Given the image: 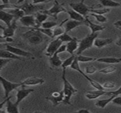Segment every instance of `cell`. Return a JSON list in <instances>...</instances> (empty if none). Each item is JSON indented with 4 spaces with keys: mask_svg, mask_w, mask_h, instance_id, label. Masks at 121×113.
Masks as SVG:
<instances>
[{
    "mask_svg": "<svg viewBox=\"0 0 121 113\" xmlns=\"http://www.w3.org/2000/svg\"><path fill=\"white\" fill-rule=\"evenodd\" d=\"M77 113H90L91 111L88 109H80L79 110L77 111Z\"/></svg>",
    "mask_w": 121,
    "mask_h": 113,
    "instance_id": "obj_48",
    "label": "cell"
},
{
    "mask_svg": "<svg viewBox=\"0 0 121 113\" xmlns=\"http://www.w3.org/2000/svg\"><path fill=\"white\" fill-rule=\"evenodd\" d=\"M116 71V67L114 66H108L101 70H99V73L104 74H112Z\"/></svg>",
    "mask_w": 121,
    "mask_h": 113,
    "instance_id": "obj_35",
    "label": "cell"
},
{
    "mask_svg": "<svg viewBox=\"0 0 121 113\" xmlns=\"http://www.w3.org/2000/svg\"><path fill=\"white\" fill-rule=\"evenodd\" d=\"M113 42L112 38H96L94 40V45L97 48H103L106 46H108V45L111 44Z\"/></svg>",
    "mask_w": 121,
    "mask_h": 113,
    "instance_id": "obj_19",
    "label": "cell"
},
{
    "mask_svg": "<svg viewBox=\"0 0 121 113\" xmlns=\"http://www.w3.org/2000/svg\"><path fill=\"white\" fill-rule=\"evenodd\" d=\"M4 42H7L6 39L3 35H1L0 34V44H1V43H4Z\"/></svg>",
    "mask_w": 121,
    "mask_h": 113,
    "instance_id": "obj_49",
    "label": "cell"
},
{
    "mask_svg": "<svg viewBox=\"0 0 121 113\" xmlns=\"http://www.w3.org/2000/svg\"><path fill=\"white\" fill-rule=\"evenodd\" d=\"M77 59L79 62H82V63H86V62H96L97 58L96 57H87V56H84L82 54H79L77 56Z\"/></svg>",
    "mask_w": 121,
    "mask_h": 113,
    "instance_id": "obj_34",
    "label": "cell"
},
{
    "mask_svg": "<svg viewBox=\"0 0 121 113\" xmlns=\"http://www.w3.org/2000/svg\"><path fill=\"white\" fill-rule=\"evenodd\" d=\"M91 16H94L96 20L99 22V23H106L107 22L108 19L106 16H104V15H101V14H96V13H91Z\"/></svg>",
    "mask_w": 121,
    "mask_h": 113,
    "instance_id": "obj_38",
    "label": "cell"
},
{
    "mask_svg": "<svg viewBox=\"0 0 121 113\" xmlns=\"http://www.w3.org/2000/svg\"><path fill=\"white\" fill-rule=\"evenodd\" d=\"M11 97H8L6 99V112L9 113H18V104L16 103H12L10 99Z\"/></svg>",
    "mask_w": 121,
    "mask_h": 113,
    "instance_id": "obj_20",
    "label": "cell"
},
{
    "mask_svg": "<svg viewBox=\"0 0 121 113\" xmlns=\"http://www.w3.org/2000/svg\"><path fill=\"white\" fill-rule=\"evenodd\" d=\"M79 42V40L78 39H77L76 38H73V39L71 41L67 42L66 51L67 52H69L70 54H74V52L76 50H77V49H78Z\"/></svg>",
    "mask_w": 121,
    "mask_h": 113,
    "instance_id": "obj_18",
    "label": "cell"
},
{
    "mask_svg": "<svg viewBox=\"0 0 121 113\" xmlns=\"http://www.w3.org/2000/svg\"><path fill=\"white\" fill-rule=\"evenodd\" d=\"M57 25V23L54 21H44L41 24V28H53Z\"/></svg>",
    "mask_w": 121,
    "mask_h": 113,
    "instance_id": "obj_37",
    "label": "cell"
},
{
    "mask_svg": "<svg viewBox=\"0 0 121 113\" xmlns=\"http://www.w3.org/2000/svg\"><path fill=\"white\" fill-rule=\"evenodd\" d=\"M72 10L77 11L79 14L82 15L84 17H86V15L89 12H90V8L84 4V3L79 2V3H70L69 4Z\"/></svg>",
    "mask_w": 121,
    "mask_h": 113,
    "instance_id": "obj_7",
    "label": "cell"
},
{
    "mask_svg": "<svg viewBox=\"0 0 121 113\" xmlns=\"http://www.w3.org/2000/svg\"><path fill=\"white\" fill-rule=\"evenodd\" d=\"M42 12L47 14L48 16H50L53 17L54 18L57 19L58 14L61 12H67V9L65 8H64L61 4H60L57 0H55L52 8H50L48 10H45Z\"/></svg>",
    "mask_w": 121,
    "mask_h": 113,
    "instance_id": "obj_6",
    "label": "cell"
},
{
    "mask_svg": "<svg viewBox=\"0 0 121 113\" xmlns=\"http://www.w3.org/2000/svg\"><path fill=\"white\" fill-rule=\"evenodd\" d=\"M48 15L44 13L43 12H36L35 13V23H36V27L35 28H40L41 26V24L45 21L48 19Z\"/></svg>",
    "mask_w": 121,
    "mask_h": 113,
    "instance_id": "obj_22",
    "label": "cell"
},
{
    "mask_svg": "<svg viewBox=\"0 0 121 113\" xmlns=\"http://www.w3.org/2000/svg\"><path fill=\"white\" fill-rule=\"evenodd\" d=\"M17 25H16V20L13 19V21L11 22V25L9 26H7L6 28L3 27L2 25H0V28L3 30V36L6 38H12L14 35L15 31L17 28Z\"/></svg>",
    "mask_w": 121,
    "mask_h": 113,
    "instance_id": "obj_9",
    "label": "cell"
},
{
    "mask_svg": "<svg viewBox=\"0 0 121 113\" xmlns=\"http://www.w3.org/2000/svg\"><path fill=\"white\" fill-rule=\"evenodd\" d=\"M120 4H121V3H120Z\"/></svg>",
    "mask_w": 121,
    "mask_h": 113,
    "instance_id": "obj_55",
    "label": "cell"
},
{
    "mask_svg": "<svg viewBox=\"0 0 121 113\" xmlns=\"http://www.w3.org/2000/svg\"><path fill=\"white\" fill-rule=\"evenodd\" d=\"M8 13H9L10 14H11L14 19H16V21L17 20H19L21 17H23V16H25V13L24 11L19 8H9L8 9Z\"/></svg>",
    "mask_w": 121,
    "mask_h": 113,
    "instance_id": "obj_25",
    "label": "cell"
},
{
    "mask_svg": "<svg viewBox=\"0 0 121 113\" xmlns=\"http://www.w3.org/2000/svg\"><path fill=\"white\" fill-rule=\"evenodd\" d=\"M84 1H85V0H82L81 1V2H82V3H84Z\"/></svg>",
    "mask_w": 121,
    "mask_h": 113,
    "instance_id": "obj_53",
    "label": "cell"
},
{
    "mask_svg": "<svg viewBox=\"0 0 121 113\" xmlns=\"http://www.w3.org/2000/svg\"><path fill=\"white\" fill-rule=\"evenodd\" d=\"M66 48H67V45H66L62 44V45H60V47L58 48V50L56 51V52H57V54H60V53H62V52H64L66 51Z\"/></svg>",
    "mask_w": 121,
    "mask_h": 113,
    "instance_id": "obj_45",
    "label": "cell"
},
{
    "mask_svg": "<svg viewBox=\"0 0 121 113\" xmlns=\"http://www.w3.org/2000/svg\"><path fill=\"white\" fill-rule=\"evenodd\" d=\"M97 71H98L97 68L96 67H94V65H89V66L86 67L85 69V72H86V74H87V75L95 74Z\"/></svg>",
    "mask_w": 121,
    "mask_h": 113,
    "instance_id": "obj_41",
    "label": "cell"
},
{
    "mask_svg": "<svg viewBox=\"0 0 121 113\" xmlns=\"http://www.w3.org/2000/svg\"><path fill=\"white\" fill-rule=\"evenodd\" d=\"M57 38H59L62 42H68L73 39V38H72L69 35H68L67 33H64L63 34L58 36Z\"/></svg>",
    "mask_w": 121,
    "mask_h": 113,
    "instance_id": "obj_39",
    "label": "cell"
},
{
    "mask_svg": "<svg viewBox=\"0 0 121 113\" xmlns=\"http://www.w3.org/2000/svg\"><path fill=\"white\" fill-rule=\"evenodd\" d=\"M99 1L100 2L101 6L108 8H114L121 6L120 3L116 2L113 0H99Z\"/></svg>",
    "mask_w": 121,
    "mask_h": 113,
    "instance_id": "obj_28",
    "label": "cell"
},
{
    "mask_svg": "<svg viewBox=\"0 0 121 113\" xmlns=\"http://www.w3.org/2000/svg\"><path fill=\"white\" fill-rule=\"evenodd\" d=\"M96 62L106 64H119L121 63V58L118 57H101L97 58Z\"/></svg>",
    "mask_w": 121,
    "mask_h": 113,
    "instance_id": "obj_27",
    "label": "cell"
},
{
    "mask_svg": "<svg viewBox=\"0 0 121 113\" xmlns=\"http://www.w3.org/2000/svg\"><path fill=\"white\" fill-rule=\"evenodd\" d=\"M113 104L115 105H119V106H121V95L120 96H116L112 101H111Z\"/></svg>",
    "mask_w": 121,
    "mask_h": 113,
    "instance_id": "obj_43",
    "label": "cell"
},
{
    "mask_svg": "<svg viewBox=\"0 0 121 113\" xmlns=\"http://www.w3.org/2000/svg\"><path fill=\"white\" fill-rule=\"evenodd\" d=\"M51 0H33L32 4H42V3H47L48 1H50Z\"/></svg>",
    "mask_w": 121,
    "mask_h": 113,
    "instance_id": "obj_46",
    "label": "cell"
},
{
    "mask_svg": "<svg viewBox=\"0 0 121 113\" xmlns=\"http://www.w3.org/2000/svg\"><path fill=\"white\" fill-rule=\"evenodd\" d=\"M62 79L63 81V93H64V100L62 103L65 105H72L70 103V100L72 96L78 92L77 89H76L71 83L66 79V69H62Z\"/></svg>",
    "mask_w": 121,
    "mask_h": 113,
    "instance_id": "obj_1",
    "label": "cell"
},
{
    "mask_svg": "<svg viewBox=\"0 0 121 113\" xmlns=\"http://www.w3.org/2000/svg\"><path fill=\"white\" fill-rule=\"evenodd\" d=\"M6 50L19 56V57H32V58H34V56L33 54H31L30 52H27V51H25L23 50H21L18 47H13V46H11V45H6Z\"/></svg>",
    "mask_w": 121,
    "mask_h": 113,
    "instance_id": "obj_10",
    "label": "cell"
},
{
    "mask_svg": "<svg viewBox=\"0 0 121 113\" xmlns=\"http://www.w3.org/2000/svg\"><path fill=\"white\" fill-rule=\"evenodd\" d=\"M0 83L4 88V95H5V98H7L9 96V93L13 91V90L16 89L17 88L20 87L21 86V83L20 84H16V83H12L2 76H0Z\"/></svg>",
    "mask_w": 121,
    "mask_h": 113,
    "instance_id": "obj_4",
    "label": "cell"
},
{
    "mask_svg": "<svg viewBox=\"0 0 121 113\" xmlns=\"http://www.w3.org/2000/svg\"><path fill=\"white\" fill-rule=\"evenodd\" d=\"M67 13L69 14L70 19L81 22H85V17H84L82 15L79 14L74 10H67Z\"/></svg>",
    "mask_w": 121,
    "mask_h": 113,
    "instance_id": "obj_26",
    "label": "cell"
},
{
    "mask_svg": "<svg viewBox=\"0 0 121 113\" xmlns=\"http://www.w3.org/2000/svg\"><path fill=\"white\" fill-rule=\"evenodd\" d=\"M23 1H24V0H18V1H17V4H19L23 3Z\"/></svg>",
    "mask_w": 121,
    "mask_h": 113,
    "instance_id": "obj_52",
    "label": "cell"
},
{
    "mask_svg": "<svg viewBox=\"0 0 121 113\" xmlns=\"http://www.w3.org/2000/svg\"><path fill=\"white\" fill-rule=\"evenodd\" d=\"M67 20L64 21L63 22H62V23L60 25H57L55 27V28H52V32H53V38L55 37H58L60 35L63 34L64 33H65V28L62 27V25L64 24V23Z\"/></svg>",
    "mask_w": 121,
    "mask_h": 113,
    "instance_id": "obj_31",
    "label": "cell"
},
{
    "mask_svg": "<svg viewBox=\"0 0 121 113\" xmlns=\"http://www.w3.org/2000/svg\"><path fill=\"white\" fill-rule=\"evenodd\" d=\"M82 25H85V22H81V21H74V20H67L65 22L64 24V28H65V33H68L72 31V30H74V28Z\"/></svg>",
    "mask_w": 121,
    "mask_h": 113,
    "instance_id": "obj_14",
    "label": "cell"
},
{
    "mask_svg": "<svg viewBox=\"0 0 121 113\" xmlns=\"http://www.w3.org/2000/svg\"><path fill=\"white\" fill-rule=\"evenodd\" d=\"M110 8H101V9H90L91 13H96V14H101V15H104L106 13H108L110 12Z\"/></svg>",
    "mask_w": 121,
    "mask_h": 113,
    "instance_id": "obj_40",
    "label": "cell"
},
{
    "mask_svg": "<svg viewBox=\"0 0 121 113\" xmlns=\"http://www.w3.org/2000/svg\"><path fill=\"white\" fill-rule=\"evenodd\" d=\"M107 92L105 91L104 90H97L96 89L95 91H89L86 93L85 96L87 99L89 100H95L99 98V97L106 94Z\"/></svg>",
    "mask_w": 121,
    "mask_h": 113,
    "instance_id": "obj_16",
    "label": "cell"
},
{
    "mask_svg": "<svg viewBox=\"0 0 121 113\" xmlns=\"http://www.w3.org/2000/svg\"><path fill=\"white\" fill-rule=\"evenodd\" d=\"M43 34L39 32L37 30L30 28V30L24 33L22 35V38L25 39L30 45H37L42 43L44 40Z\"/></svg>",
    "mask_w": 121,
    "mask_h": 113,
    "instance_id": "obj_2",
    "label": "cell"
},
{
    "mask_svg": "<svg viewBox=\"0 0 121 113\" xmlns=\"http://www.w3.org/2000/svg\"><path fill=\"white\" fill-rule=\"evenodd\" d=\"M98 37V35L96 33H91L87 35L84 38H83L82 40H79V47L77 49V55L82 54L84 51H85L87 49L91 48L94 45V40Z\"/></svg>",
    "mask_w": 121,
    "mask_h": 113,
    "instance_id": "obj_3",
    "label": "cell"
},
{
    "mask_svg": "<svg viewBox=\"0 0 121 113\" xmlns=\"http://www.w3.org/2000/svg\"><path fill=\"white\" fill-rule=\"evenodd\" d=\"M45 83L43 79H40L38 77H29L26 79L25 81L21 83V86H35V85H42Z\"/></svg>",
    "mask_w": 121,
    "mask_h": 113,
    "instance_id": "obj_15",
    "label": "cell"
},
{
    "mask_svg": "<svg viewBox=\"0 0 121 113\" xmlns=\"http://www.w3.org/2000/svg\"><path fill=\"white\" fill-rule=\"evenodd\" d=\"M0 96H1V88H0Z\"/></svg>",
    "mask_w": 121,
    "mask_h": 113,
    "instance_id": "obj_54",
    "label": "cell"
},
{
    "mask_svg": "<svg viewBox=\"0 0 121 113\" xmlns=\"http://www.w3.org/2000/svg\"><path fill=\"white\" fill-rule=\"evenodd\" d=\"M17 7L22 9L24 11L25 15H32L33 13H35L38 11L43 9V6H37V4H33L28 1L25 2L21 6H17Z\"/></svg>",
    "mask_w": 121,
    "mask_h": 113,
    "instance_id": "obj_5",
    "label": "cell"
},
{
    "mask_svg": "<svg viewBox=\"0 0 121 113\" xmlns=\"http://www.w3.org/2000/svg\"><path fill=\"white\" fill-rule=\"evenodd\" d=\"M11 59H5V58H1L0 57V70L2 67H4L6 64H7L9 62H10Z\"/></svg>",
    "mask_w": 121,
    "mask_h": 113,
    "instance_id": "obj_44",
    "label": "cell"
},
{
    "mask_svg": "<svg viewBox=\"0 0 121 113\" xmlns=\"http://www.w3.org/2000/svg\"><path fill=\"white\" fill-rule=\"evenodd\" d=\"M3 4H10L9 3V0H1Z\"/></svg>",
    "mask_w": 121,
    "mask_h": 113,
    "instance_id": "obj_51",
    "label": "cell"
},
{
    "mask_svg": "<svg viewBox=\"0 0 121 113\" xmlns=\"http://www.w3.org/2000/svg\"><path fill=\"white\" fill-rule=\"evenodd\" d=\"M58 54H57L55 52L54 53V54L50 57V59H49L50 64L51 67H52V68H58L62 66V62L58 57Z\"/></svg>",
    "mask_w": 121,
    "mask_h": 113,
    "instance_id": "obj_23",
    "label": "cell"
},
{
    "mask_svg": "<svg viewBox=\"0 0 121 113\" xmlns=\"http://www.w3.org/2000/svg\"><path fill=\"white\" fill-rule=\"evenodd\" d=\"M21 23L28 28H33L36 27L35 16L33 15H25L19 19Z\"/></svg>",
    "mask_w": 121,
    "mask_h": 113,
    "instance_id": "obj_12",
    "label": "cell"
},
{
    "mask_svg": "<svg viewBox=\"0 0 121 113\" xmlns=\"http://www.w3.org/2000/svg\"><path fill=\"white\" fill-rule=\"evenodd\" d=\"M35 30H38L42 34L47 35L50 38H53V32H52V28H33Z\"/></svg>",
    "mask_w": 121,
    "mask_h": 113,
    "instance_id": "obj_33",
    "label": "cell"
},
{
    "mask_svg": "<svg viewBox=\"0 0 121 113\" xmlns=\"http://www.w3.org/2000/svg\"><path fill=\"white\" fill-rule=\"evenodd\" d=\"M116 96L114 95H112L110 98H106V99H102V100H99L96 101V103H95V105L97 107V108H105L108 103H110L113 98L115 97Z\"/></svg>",
    "mask_w": 121,
    "mask_h": 113,
    "instance_id": "obj_29",
    "label": "cell"
},
{
    "mask_svg": "<svg viewBox=\"0 0 121 113\" xmlns=\"http://www.w3.org/2000/svg\"><path fill=\"white\" fill-rule=\"evenodd\" d=\"M70 68L74 71H78L79 73H80L82 75H83L84 74V72L83 71H82L81 68H80V66H79V62L77 59V57H75L74 59V61L72 63L71 66H70Z\"/></svg>",
    "mask_w": 121,
    "mask_h": 113,
    "instance_id": "obj_32",
    "label": "cell"
},
{
    "mask_svg": "<svg viewBox=\"0 0 121 113\" xmlns=\"http://www.w3.org/2000/svg\"><path fill=\"white\" fill-rule=\"evenodd\" d=\"M62 44V42L59 39V38H56L53 40H52L49 45H48L46 50H45V55L48 56V57H51L54 54V53L58 50V48L60 47V45Z\"/></svg>",
    "mask_w": 121,
    "mask_h": 113,
    "instance_id": "obj_8",
    "label": "cell"
},
{
    "mask_svg": "<svg viewBox=\"0 0 121 113\" xmlns=\"http://www.w3.org/2000/svg\"><path fill=\"white\" fill-rule=\"evenodd\" d=\"M0 57L1 58H5V59H17V60H22V58L6 50H1L0 51Z\"/></svg>",
    "mask_w": 121,
    "mask_h": 113,
    "instance_id": "obj_24",
    "label": "cell"
},
{
    "mask_svg": "<svg viewBox=\"0 0 121 113\" xmlns=\"http://www.w3.org/2000/svg\"><path fill=\"white\" fill-rule=\"evenodd\" d=\"M21 88L20 90H18L17 93H16V103L18 105L30 93H31L32 92L34 91V90L32 88H28V89L26 88L24 86H21Z\"/></svg>",
    "mask_w": 121,
    "mask_h": 113,
    "instance_id": "obj_13",
    "label": "cell"
},
{
    "mask_svg": "<svg viewBox=\"0 0 121 113\" xmlns=\"http://www.w3.org/2000/svg\"><path fill=\"white\" fill-rule=\"evenodd\" d=\"M75 56L74 54H72L71 57H69V58L66 59L64 62H62V69H67L68 67H70L72 63L74 61V59Z\"/></svg>",
    "mask_w": 121,
    "mask_h": 113,
    "instance_id": "obj_36",
    "label": "cell"
},
{
    "mask_svg": "<svg viewBox=\"0 0 121 113\" xmlns=\"http://www.w3.org/2000/svg\"><path fill=\"white\" fill-rule=\"evenodd\" d=\"M85 25H86L87 26L89 27V28L91 29V33H92V34L96 33L99 31H102L106 29V27H104L103 25L92 23L89 19H88L87 17L85 18Z\"/></svg>",
    "mask_w": 121,
    "mask_h": 113,
    "instance_id": "obj_17",
    "label": "cell"
},
{
    "mask_svg": "<svg viewBox=\"0 0 121 113\" xmlns=\"http://www.w3.org/2000/svg\"><path fill=\"white\" fill-rule=\"evenodd\" d=\"M102 86L104 89H112V88H116V85L115 83L113 82H111V81H107V82H105L102 84Z\"/></svg>",
    "mask_w": 121,
    "mask_h": 113,
    "instance_id": "obj_42",
    "label": "cell"
},
{
    "mask_svg": "<svg viewBox=\"0 0 121 113\" xmlns=\"http://www.w3.org/2000/svg\"><path fill=\"white\" fill-rule=\"evenodd\" d=\"M47 100H48L49 101H50L53 106H57L60 103H62L63 100H64V93L63 91H60V92H53L52 93H51V95L48 97L46 98Z\"/></svg>",
    "mask_w": 121,
    "mask_h": 113,
    "instance_id": "obj_11",
    "label": "cell"
},
{
    "mask_svg": "<svg viewBox=\"0 0 121 113\" xmlns=\"http://www.w3.org/2000/svg\"><path fill=\"white\" fill-rule=\"evenodd\" d=\"M82 76H83L84 78H86V79H87V81L89 82V84L91 85V86L94 87L95 89H97V90H105V89L103 88L102 84H99V82H97V81H94V79H91V78H90L87 74H86L85 73H84Z\"/></svg>",
    "mask_w": 121,
    "mask_h": 113,
    "instance_id": "obj_30",
    "label": "cell"
},
{
    "mask_svg": "<svg viewBox=\"0 0 121 113\" xmlns=\"http://www.w3.org/2000/svg\"><path fill=\"white\" fill-rule=\"evenodd\" d=\"M113 25L118 29H121V20H119L113 23Z\"/></svg>",
    "mask_w": 121,
    "mask_h": 113,
    "instance_id": "obj_47",
    "label": "cell"
},
{
    "mask_svg": "<svg viewBox=\"0 0 121 113\" xmlns=\"http://www.w3.org/2000/svg\"><path fill=\"white\" fill-rule=\"evenodd\" d=\"M13 19V16L9 13L6 12L4 10L0 11V21H3L6 25V26H9Z\"/></svg>",
    "mask_w": 121,
    "mask_h": 113,
    "instance_id": "obj_21",
    "label": "cell"
},
{
    "mask_svg": "<svg viewBox=\"0 0 121 113\" xmlns=\"http://www.w3.org/2000/svg\"><path fill=\"white\" fill-rule=\"evenodd\" d=\"M0 86H1V85H0Z\"/></svg>",
    "mask_w": 121,
    "mask_h": 113,
    "instance_id": "obj_56",
    "label": "cell"
},
{
    "mask_svg": "<svg viewBox=\"0 0 121 113\" xmlns=\"http://www.w3.org/2000/svg\"><path fill=\"white\" fill-rule=\"evenodd\" d=\"M116 45L118 46H121V37L118 40V41L116 42Z\"/></svg>",
    "mask_w": 121,
    "mask_h": 113,
    "instance_id": "obj_50",
    "label": "cell"
}]
</instances>
